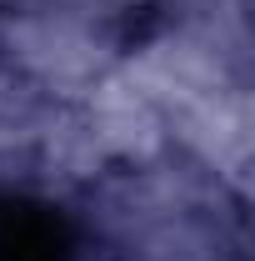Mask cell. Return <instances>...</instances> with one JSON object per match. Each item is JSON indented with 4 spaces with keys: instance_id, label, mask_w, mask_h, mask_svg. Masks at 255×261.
I'll use <instances>...</instances> for the list:
<instances>
[{
    "instance_id": "obj_6",
    "label": "cell",
    "mask_w": 255,
    "mask_h": 261,
    "mask_svg": "<svg viewBox=\"0 0 255 261\" xmlns=\"http://www.w3.org/2000/svg\"><path fill=\"white\" fill-rule=\"evenodd\" d=\"M75 261H125V256H120V251H80Z\"/></svg>"
},
{
    "instance_id": "obj_1",
    "label": "cell",
    "mask_w": 255,
    "mask_h": 261,
    "mask_svg": "<svg viewBox=\"0 0 255 261\" xmlns=\"http://www.w3.org/2000/svg\"><path fill=\"white\" fill-rule=\"evenodd\" d=\"M0 61L60 106H80V96L120 56L100 20H80L65 10H0Z\"/></svg>"
},
{
    "instance_id": "obj_2",
    "label": "cell",
    "mask_w": 255,
    "mask_h": 261,
    "mask_svg": "<svg viewBox=\"0 0 255 261\" xmlns=\"http://www.w3.org/2000/svg\"><path fill=\"white\" fill-rule=\"evenodd\" d=\"M160 121H165V141H175L195 166H205L235 191L245 186V166H250V91L245 86L165 100Z\"/></svg>"
},
{
    "instance_id": "obj_4",
    "label": "cell",
    "mask_w": 255,
    "mask_h": 261,
    "mask_svg": "<svg viewBox=\"0 0 255 261\" xmlns=\"http://www.w3.org/2000/svg\"><path fill=\"white\" fill-rule=\"evenodd\" d=\"M125 261H240L235 236L225 226V206L165 216L120 246Z\"/></svg>"
},
{
    "instance_id": "obj_3",
    "label": "cell",
    "mask_w": 255,
    "mask_h": 261,
    "mask_svg": "<svg viewBox=\"0 0 255 261\" xmlns=\"http://www.w3.org/2000/svg\"><path fill=\"white\" fill-rule=\"evenodd\" d=\"M80 116L90 121L95 130L100 151H105V161H125V166H145L165 156V121H160V106L155 100H145L135 86H130L125 75H120V65H110L105 75H100L95 86L80 96Z\"/></svg>"
},
{
    "instance_id": "obj_5",
    "label": "cell",
    "mask_w": 255,
    "mask_h": 261,
    "mask_svg": "<svg viewBox=\"0 0 255 261\" xmlns=\"http://www.w3.org/2000/svg\"><path fill=\"white\" fill-rule=\"evenodd\" d=\"M30 176L55 186V191H75V186H95L100 176L110 171L105 151H100L90 121L80 116V106H60V116L50 121V130L35 141L30 151Z\"/></svg>"
}]
</instances>
